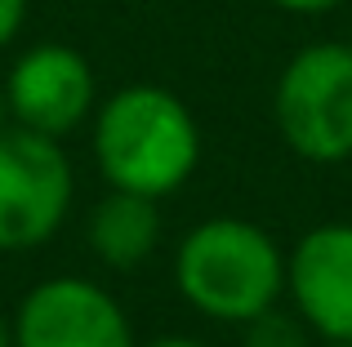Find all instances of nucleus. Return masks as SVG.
<instances>
[{"instance_id":"1","label":"nucleus","mask_w":352,"mask_h":347,"mask_svg":"<svg viewBox=\"0 0 352 347\" xmlns=\"http://www.w3.org/2000/svg\"><path fill=\"white\" fill-rule=\"evenodd\" d=\"M94 160L120 191L165 196L183 187L201 160V134L183 98L161 85H125L94 125Z\"/></svg>"},{"instance_id":"2","label":"nucleus","mask_w":352,"mask_h":347,"mask_svg":"<svg viewBox=\"0 0 352 347\" xmlns=\"http://www.w3.org/2000/svg\"><path fill=\"white\" fill-rule=\"evenodd\" d=\"M174 280L201 316L245 325L276 303L285 259L263 227L245 218H206L183 236Z\"/></svg>"},{"instance_id":"3","label":"nucleus","mask_w":352,"mask_h":347,"mask_svg":"<svg viewBox=\"0 0 352 347\" xmlns=\"http://www.w3.org/2000/svg\"><path fill=\"white\" fill-rule=\"evenodd\" d=\"M276 125L303 160L352 156V45H308L276 80Z\"/></svg>"},{"instance_id":"4","label":"nucleus","mask_w":352,"mask_h":347,"mask_svg":"<svg viewBox=\"0 0 352 347\" xmlns=\"http://www.w3.org/2000/svg\"><path fill=\"white\" fill-rule=\"evenodd\" d=\"M72 209V165L58 139L0 130V250H36Z\"/></svg>"},{"instance_id":"5","label":"nucleus","mask_w":352,"mask_h":347,"mask_svg":"<svg viewBox=\"0 0 352 347\" xmlns=\"http://www.w3.org/2000/svg\"><path fill=\"white\" fill-rule=\"evenodd\" d=\"M14 347H134V330L103 285L54 276L18 303Z\"/></svg>"},{"instance_id":"6","label":"nucleus","mask_w":352,"mask_h":347,"mask_svg":"<svg viewBox=\"0 0 352 347\" xmlns=\"http://www.w3.org/2000/svg\"><path fill=\"white\" fill-rule=\"evenodd\" d=\"M5 107L23 130L63 139L94 107V71L72 45H36L14 62L5 85Z\"/></svg>"},{"instance_id":"7","label":"nucleus","mask_w":352,"mask_h":347,"mask_svg":"<svg viewBox=\"0 0 352 347\" xmlns=\"http://www.w3.org/2000/svg\"><path fill=\"white\" fill-rule=\"evenodd\" d=\"M303 321L330 343H352V223L312 227L285 263Z\"/></svg>"},{"instance_id":"8","label":"nucleus","mask_w":352,"mask_h":347,"mask_svg":"<svg viewBox=\"0 0 352 347\" xmlns=\"http://www.w3.org/2000/svg\"><path fill=\"white\" fill-rule=\"evenodd\" d=\"M161 241V209L152 196L112 187L89 214V245L116 272H134Z\"/></svg>"},{"instance_id":"9","label":"nucleus","mask_w":352,"mask_h":347,"mask_svg":"<svg viewBox=\"0 0 352 347\" xmlns=\"http://www.w3.org/2000/svg\"><path fill=\"white\" fill-rule=\"evenodd\" d=\"M245 347H308V330H303L294 316L276 312V307H267V312H258L254 321H245Z\"/></svg>"},{"instance_id":"10","label":"nucleus","mask_w":352,"mask_h":347,"mask_svg":"<svg viewBox=\"0 0 352 347\" xmlns=\"http://www.w3.org/2000/svg\"><path fill=\"white\" fill-rule=\"evenodd\" d=\"M23 18H27V0H0V49L18 36Z\"/></svg>"},{"instance_id":"11","label":"nucleus","mask_w":352,"mask_h":347,"mask_svg":"<svg viewBox=\"0 0 352 347\" xmlns=\"http://www.w3.org/2000/svg\"><path fill=\"white\" fill-rule=\"evenodd\" d=\"M281 9H294V14H321V9H335L339 0H276Z\"/></svg>"},{"instance_id":"12","label":"nucleus","mask_w":352,"mask_h":347,"mask_svg":"<svg viewBox=\"0 0 352 347\" xmlns=\"http://www.w3.org/2000/svg\"><path fill=\"white\" fill-rule=\"evenodd\" d=\"M147 347H206V343H197V339H179V334H165V339H156V343H147Z\"/></svg>"},{"instance_id":"13","label":"nucleus","mask_w":352,"mask_h":347,"mask_svg":"<svg viewBox=\"0 0 352 347\" xmlns=\"http://www.w3.org/2000/svg\"><path fill=\"white\" fill-rule=\"evenodd\" d=\"M0 347H14V325L0 316Z\"/></svg>"},{"instance_id":"14","label":"nucleus","mask_w":352,"mask_h":347,"mask_svg":"<svg viewBox=\"0 0 352 347\" xmlns=\"http://www.w3.org/2000/svg\"><path fill=\"white\" fill-rule=\"evenodd\" d=\"M330 347H352V343H330Z\"/></svg>"}]
</instances>
